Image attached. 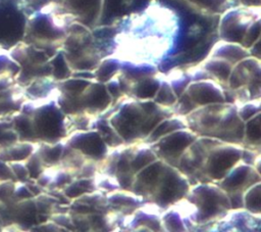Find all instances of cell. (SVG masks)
I'll return each mask as SVG.
<instances>
[{
  "mask_svg": "<svg viewBox=\"0 0 261 232\" xmlns=\"http://www.w3.org/2000/svg\"><path fill=\"white\" fill-rule=\"evenodd\" d=\"M176 29V16L172 10L150 6L133 15L126 31L115 37L119 54L115 57L129 63L155 65V61L171 47Z\"/></svg>",
  "mask_w": 261,
  "mask_h": 232,
  "instance_id": "obj_1",
  "label": "cell"
},
{
  "mask_svg": "<svg viewBox=\"0 0 261 232\" xmlns=\"http://www.w3.org/2000/svg\"><path fill=\"white\" fill-rule=\"evenodd\" d=\"M116 103L118 106L108 121L124 144L144 141L160 121L174 114L171 107L161 106L153 100L130 97L123 101L121 98Z\"/></svg>",
  "mask_w": 261,
  "mask_h": 232,
  "instance_id": "obj_2",
  "label": "cell"
},
{
  "mask_svg": "<svg viewBox=\"0 0 261 232\" xmlns=\"http://www.w3.org/2000/svg\"><path fill=\"white\" fill-rule=\"evenodd\" d=\"M185 119L188 128L198 136L216 138L228 143H243L244 122L239 118L234 103L199 106Z\"/></svg>",
  "mask_w": 261,
  "mask_h": 232,
  "instance_id": "obj_3",
  "label": "cell"
},
{
  "mask_svg": "<svg viewBox=\"0 0 261 232\" xmlns=\"http://www.w3.org/2000/svg\"><path fill=\"white\" fill-rule=\"evenodd\" d=\"M179 203L189 208L188 213L181 215L182 218L195 226L217 222L231 210L227 193L214 182L191 185Z\"/></svg>",
  "mask_w": 261,
  "mask_h": 232,
  "instance_id": "obj_4",
  "label": "cell"
},
{
  "mask_svg": "<svg viewBox=\"0 0 261 232\" xmlns=\"http://www.w3.org/2000/svg\"><path fill=\"white\" fill-rule=\"evenodd\" d=\"M190 186L188 178L177 168L164 161L144 202L154 204L164 211L179 202L188 193Z\"/></svg>",
  "mask_w": 261,
  "mask_h": 232,
  "instance_id": "obj_5",
  "label": "cell"
},
{
  "mask_svg": "<svg viewBox=\"0 0 261 232\" xmlns=\"http://www.w3.org/2000/svg\"><path fill=\"white\" fill-rule=\"evenodd\" d=\"M244 146L238 143L218 141L214 144L206 157L202 172V182L220 181L242 157Z\"/></svg>",
  "mask_w": 261,
  "mask_h": 232,
  "instance_id": "obj_6",
  "label": "cell"
},
{
  "mask_svg": "<svg viewBox=\"0 0 261 232\" xmlns=\"http://www.w3.org/2000/svg\"><path fill=\"white\" fill-rule=\"evenodd\" d=\"M260 7L236 6L225 10L220 18L218 33L223 41L241 44L249 28L260 19Z\"/></svg>",
  "mask_w": 261,
  "mask_h": 232,
  "instance_id": "obj_7",
  "label": "cell"
},
{
  "mask_svg": "<svg viewBox=\"0 0 261 232\" xmlns=\"http://www.w3.org/2000/svg\"><path fill=\"white\" fill-rule=\"evenodd\" d=\"M198 138L190 128H182L166 134L150 143L157 157L176 168L184 151Z\"/></svg>",
  "mask_w": 261,
  "mask_h": 232,
  "instance_id": "obj_8",
  "label": "cell"
},
{
  "mask_svg": "<svg viewBox=\"0 0 261 232\" xmlns=\"http://www.w3.org/2000/svg\"><path fill=\"white\" fill-rule=\"evenodd\" d=\"M260 59L250 55L233 65L225 88H246L252 100L260 99Z\"/></svg>",
  "mask_w": 261,
  "mask_h": 232,
  "instance_id": "obj_9",
  "label": "cell"
},
{
  "mask_svg": "<svg viewBox=\"0 0 261 232\" xmlns=\"http://www.w3.org/2000/svg\"><path fill=\"white\" fill-rule=\"evenodd\" d=\"M64 142L70 148L97 163L102 161L110 149L95 129L75 130L66 136Z\"/></svg>",
  "mask_w": 261,
  "mask_h": 232,
  "instance_id": "obj_10",
  "label": "cell"
},
{
  "mask_svg": "<svg viewBox=\"0 0 261 232\" xmlns=\"http://www.w3.org/2000/svg\"><path fill=\"white\" fill-rule=\"evenodd\" d=\"M60 5L73 21L94 29L101 18L104 0H61Z\"/></svg>",
  "mask_w": 261,
  "mask_h": 232,
  "instance_id": "obj_11",
  "label": "cell"
},
{
  "mask_svg": "<svg viewBox=\"0 0 261 232\" xmlns=\"http://www.w3.org/2000/svg\"><path fill=\"white\" fill-rule=\"evenodd\" d=\"M185 92L198 107L226 102L224 87L212 79L191 81Z\"/></svg>",
  "mask_w": 261,
  "mask_h": 232,
  "instance_id": "obj_12",
  "label": "cell"
},
{
  "mask_svg": "<svg viewBox=\"0 0 261 232\" xmlns=\"http://www.w3.org/2000/svg\"><path fill=\"white\" fill-rule=\"evenodd\" d=\"M260 173L253 166L240 160L217 184L226 193L234 191L244 192L251 185L260 182Z\"/></svg>",
  "mask_w": 261,
  "mask_h": 232,
  "instance_id": "obj_13",
  "label": "cell"
},
{
  "mask_svg": "<svg viewBox=\"0 0 261 232\" xmlns=\"http://www.w3.org/2000/svg\"><path fill=\"white\" fill-rule=\"evenodd\" d=\"M208 56L222 58L234 65L242 59L250 56V53L249 50L241 44L220 40L212 47Z\"/></svg>",
  "mask_w": 261,
  "mask_h": 232,
  "instance_id": "obj_14",
  "label": "cell"
},
{
  "mask_svg": "<svg viewBox=\"0 0 261 232\" xmlns=\"http://www.w3.org/2000/svg\"><path fill=\"white\" fill-rule=\"evenodd\" d=\"M161 79L156 74L139 79L130 85L128 97L138 100H152L160 86Z\"/></svg>",
  "mask_w": 261,
  "mask_h": 232,
  "instance_id": "obj_15",
  "label": "cell"
},
{
  "mask_svg": "<svg viewBox=\"0 0 261 232\" xmlns=\"http://www.w3.org/2000/svg\"><path fill=\"white\" fill-rule=\"evenodd\" d=\"M37 146V142L18 140L4 148H1L0 158L8 163L24 161L36 151Z\"/></svg>",
  "mask_w": 261,
  "mask_h": 232,
  "instance_id": "obj_16",
  "label": "cell"
},
{
  "mask_svg": "<svg viewBox=\"0 0 261 232\" xmlns=\"http://www.w3.org/2000/svg\"><path fill=\"white\" fill-rule=\"evenodd\" d=\"M106 201L107 204L112 207H116L121 211L130 210L132 212L145 203L142 198L133 191L122 189H117L106 193Z\"/></svg>",
  "mask_w": 261,
  "mask_h": 232,
  "instance_id": "obj_17",
  "label": "cell"
},
{
  "mask_svg": "<svg viewBox=\"0 0 261 232\" xmlns=\"http://www.w3.org/2000/svg\"><path fill=\"white\" fill-rule=\"evenodd\" d=\"M201 66L207 72L211 79L217 81L224 88L226 87L227 80L233 67L231 63L222 58L207 56Z\"/></svg>",
  "mask_w": 261,
  "mask_h": 232,
  "instance_id": "obj_18",
  "label": "cell"
},
{
  "mask_svg": "<svg viewBox=\"0 0 261 232\" xmlns=\"http://www.w3.org/2000/svg\"><path fill=\"white\" fill-rule=\"evenodd\" d=\"M187 127L188 126H187L185 117L172 114V115L167 117V118L163 119L162 121H160L154 127V129L150 132V134L147 136V138L144 140V142L150 144L166 134H169L175 130L187 128Z\"/></svg>",
  "mask_w": 261,
  "mask_h": 232,
  "instance_id": "obj_19",
  "label": "cell"
},
{
  "mask_svg": "<svg viewBox=\"0 0 261 232\" xmlns=\"http://www.w3.org/2000/svg\"><path fill=\"white\" fill-rule=\"evenodd\" d=\"M261 111L244 123V138L242 145L259 150L261 144Z\"/></svg>",
  "mask_w": 261,
  "mask_h": 232,
  "instance_id": "obj_20",
  "label": "cell"
},
{
  "mask_svg": "<svg viewBox=\"0 0 261 232\" xmlns=\"http://www.w3.org/2000/svg\"><path fill=\"white\" fill-rule=\"evenodd\" d=\"M64 144H65L64 140L54 142V143H47V142L38 143L36 151L39 154L40 158L42 159L46 168L59 165V161L63 152Z\"/></svg>",
  "mask_w": 261,
  "mask_h": 232,
  "instance_id": "obj_21",
  "label": "cell"
},
{
  "mask_svg": "<svg viewBox=\"0 0 261 232\" xmlns=\"http://www.w3.org/2000/svg\"><path fill=\"white\" fill-rule=\"evenodd\" d=\"M63 194L70 200H73L86 193L97 190L95 178H75L63 189Z\"/></svg>",
  "mask_w": 261,
  "mask_h": 232,
  "instance_id": "obj_22",
  "label": "cell"
},
{
  "mask_svg": "<svg viewBox=\"0 0 261 232\" xmlns=\"http://www.w3.org/2000/svg\"><path fill=\"white\" fill-rule=\"evenodd\" d=\"M94 129L100 134L101 138L109 148H115L124 144L120 136L117 134V132L109 123L108 119L98 118L95 121Z\"/></svg>",
  "mask_w": 261,
  "mask_h": 232,
  "instance_id": "obj_23",
  "label": "cell"
},
{
  "mask_svg": "<svg viewBox=\"0 0 261 232\" xmlns=\"http://www.w3.org/2000/svg\"><path fill=\"white\" fill-rule=\"evenodd\" d=\"M122 61L117 57H107L102 59L95 68V80L101 83H106L120 71Z\"/></svg>",
  "mask_w": 261,
  "mask_h": 232,
  "instance_id": "obj_24",
  "label": "cell"
},
{
  "mask_svg": "<svg viewBox=\"0 0 261 232\" xmlns=\"http://www.w3.org/2000/svg\"><path fill=\"white\" fill-rule=\"evenodd\" d=\"M162 229L165 231H186V225L180 212L175 205L163 211L161 215Z\"/></svg>",
  "mask_w": 261,
  "mask_h": 232,
  "instance_id": "obj_25",
  "label": "cell"
},
{
  "mask_svg": "<svg viewBox=\"0 0 261 232\" xmlns=\"http://www.w3.org/2000/svg\"><path fill=\"white\" fill-rule=\"evenodd\" d=\"M244 208L254 215L261 214V182L247 188L243 193Z\"/></svg>",
  "mask_w": 261,
  "mask_h": 232,
  "instance_id": "obj_26",
  "label": "cell"
},
{
  "mask_svg": "<svg viewBox=\"0 0 261 232\" xmlns=\"http://www.w3.org/2000/svg\"><path fill=\"white\" fill-rule=\"evenodd\" d=\"M152 100L164 107H172V105L176 102L177 97L167 79H161L160 86Z\"/></svg>",
  "mask_w": 261,
  "mask_h": 232,
  "instance_id": "obj_27",
  "label": "cell"
},
{
  "mask_svg": "<svg viewBox=\"0 0 261 232\" xmlns=\"http://www.w3.org/2000/svg\"><path fill=\"white\" fill-rule=\"evenodd\" d=\"M232 0H193L192 4L209 13H222L227 10Z\"/></svg>",
  "mask_w": 261,
  "mask_h": 232,
  "instance_id": "obj_28",
  "label": "cell"
},
{
  "mask_svg": "<svg viewBox=\"0 0 261 232\" xmlns=\"http://www.w3.org/2000/svg\"><path fill=\"white\" fill-rule=\"evenodd\" d=\"M237 105V112L239 118L245 123L252 117H254L257 112L261 111L260 109V99L249 100L243 103L236 104Z\"/></svg>",
  "mask_w": 261,
  "mask_h": 232,
  "instance_id": "obj_29",
  "label": "cell"
},
{
  "mask_svg": "<svg viewBox=\"0 0 261 232\" xmlns=\"http://www.w3.org/2000/svg\"><path fill=\"white\" fill-rule=\"evenodd\" d=\"M167 81L169 82L176 97L178 98L186 91V89H187L188 85L191 83L192 79H191L189 73H187V74L177 73L174 77H169L167 79Z\"/></svg>",
  "mask_w": 261,
  "mask_h": 232,
  "instance_id": "obj_30",
  "label": "cell"
},
{
  "mask_svg": "<svg viewBox=\"0 0 261 232\" xmlns=\"http://www.w3.org/2000/svg\"><path fill=\"white\" fill-rule=\"evenodd\" d=\"M242 6L260 7V0H236Z\"/></svg>",
  "mask_w": 261,
  "mask_h": 232,
  "instance_id": "obj_31",
  "label": "cell"
},
{
  "mask_svg": "<svg viewBox=\"0 0 261 232\" xmlns=\"http://www.w3.org/2000/svg\"><path fill=\"white\" fill-rule=\"evenodd\" d=\"M187 1H188V2H190V3H192V1H193V0H187Z\"/></svg>",
  "mask_w": 261,
  "mask_h": 232,
  "instance_id": "obj_32",
  "label": "cell"
}]
</instances>
